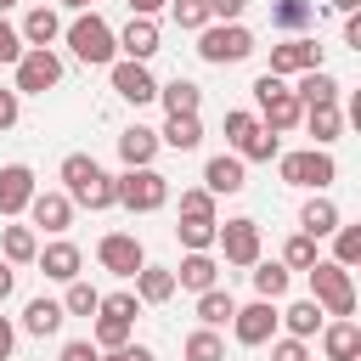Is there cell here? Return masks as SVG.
<instances>
[{
	"label": "cell",
	"instance_id": "816d5d0a",
	"mask_svg": "<svg viewBox=\"0 0 361 361\" xmlns=\"http://www.w3.org/2000/svg\"><path fill=\"white\" fill-rule=\"evenodd\" d=\"M344 45H350V51H361V17H355V11L344 17Z\"/></svg>",
	"mask_w": 361,
	"mask_h": 361
},
{
	"label": "cell",
	"instance_id": "30bf717a",
	"mask_svg": "<svg viewBox=\"0 0 361 361\" xmlns=\"http://www.w3.org/2000/svg\"><path fill=\"white\" fill-rule=\"evenodd\" d=\"M226 141H231L237 158H254V164H271V158H276V135H271L254 113H243V107L226 113Z\"/></svg>",
	"mask_w": 361,
	"mask_h": 361
},
{
	"label": "cell",
	"instance_id": "277c9868",
	"mask_svg": "<svg viewBox=\"0 0 361 361\" xmlns=\"http://www.w3.org/2000/svg\"><path fill=\"white\" fill-rule=\"evenodd\" d=\"M305 276H310V299L322 305V316H355V276H350V265L316 259Z\"/></svg>",
	"mask_w": 361,
	"mask_h": 361
},
{
	"label": "cell",
	"instance_id": "e0dca14e",
	"mask_svg": "<svg viewBox=\"0 0 361 361\" xmlns=\"http://www.w3.org/2000/svg\"><path fill=\"white\" fill-rule=\"evenodd\" d=\"M34 265H39L51 282H73V276H79V265H85V254H79V243L56 237V243H45V248L34 254Z\"/></svg>",
	"mask_w": 361,
	"mask_h": 361
},
{
	"label": "cell",
	"instance_id": "9a60e30c",
	"mask_svg": "<svg viewBox=\"0 0 361 361\" xmlns=\"http://www.w3.org/2000/svg\"><path fill=\"white\" fill-rule=\"evenodd\" d=\"M107 79H113V90H118L124 102H135V107H147V102L158 96V79L147 73V62H130V56H118V62H107Z\"/></svg>",
	"mask_w": 361,
	"mask_h": 361
},
{
	"label": "cell",
	"instance_id": "e575fe53",
	"mask_svg": "<svg viewBox=\"0 0 361 361\" xmlns=\"http://www.w3.org/2000/svg\"><path fill=\"white\" fill-rule=\"evenodd\" d=\"M152 102H164V113H197V107H203V90H197L192 79H169V85H158Z\"/></svg>",
	"mask_w": 361,
	"mask_h": 361
},
{
	"label": "cell",
	"instance_id": "8fae6325",
	"mask_svg": "<svg viewBox=\"0 0 361 361\" xmlns=\"http://www.w3.org/2000/svg\"><path fill=\"white\" fill-rule=\"evenodd\" d=\"M214 248H220V259H226V265L248 271V265L259 259V226H254L248 214H237V220L214 226Z\"/></svg>",
	"mask_w": 361,
	"mask_h": 361
},
{
	"label": "cell",
	"instance_id": "5bb4252c",
	"mask_svg": "<svg viewBox=\"0 0 361 361\" xmlns=\"http://www.w3.org/2000/svg\"><path fill=\"white\" fill-rule=\"evenodd\" d=\"M305 68H322V45H316L310 34H293V39L271 45V68H265V73L288 79V73H305Z\"/></svg>",
	"mask_w": 361,
	"mask_h": 361
},
{
	"label": "cell",
	"instance_id": "f35d334b",
	"mask_svg": "<svg viewBox=\"0 0 361 361\" xmlns=\"http://www.w3.org/2000/svg\"><path fill=\"white\" fill-rule=\"evenodd\" d=\"M96 305H102V293H96L85 276H73L68 293H62V310H68V316H96Z\"/></svg>",
	"mask_w": 361,
	"mask_h": 361
},
{
	"label": "cell",
	"instance_id": "8d00e7d4",
	"mask_svg": "<svg viewBox=\"0 0 361 361\" xmlns=\"http://www.w3.org/2000/svg\"><path fill=\"white\" fill-rule=\"evenodd\" d=\"M186 361H226V338H220V327H197V333H186Z\"/></svg>",
	"mask_w": 361,
	"mask_h": 361
},
{
	"label": "cell",
	"instance_id": "7c38bea8",
	"mask_svg": "<svg viewBox=\"0 0 361 361\" xmlns=\"http://www.w3.org/2000/svg\"><path fill=\"white\" fill-rule=\"evenodd\" d=\"M276 299H254V305H237L231 310V333H237V344H248V350H259V344H271L276 338Z\"/></svg>",
	"mask_w": 361,
	"mask_h": 361
},
{
	"label": "cell",
	"instance_id": "b9f144b4",
	"mask_svg": "<svg viewBox=\"0 0 361 361\" xmlns=\"http://www.w3.org/2000/svg\"><path fill=\"white\" fill-rule=\"evenodd\" d=\"M214 226L220 220H180L175 237H180V248H214Z\"/></svg>",
	"mask_w": 361,
	"mask_h": 361
},
{
	"label": "cell",
	"instance_id": "44dd1931",
	"mask_svg": "<svg viewBox=\"0 0 361 361\" xmlns=\"http://www.w3.org/2000/svg\"><path fill=\"white\" fill-rule=\"evenodd\" d=\"M322 355L327 361H361V327L350 316H333L322 327Z\"/></svg>",
	"mask_w": 361,
	"mask_h": 361
},
{
	"label": "cell",
	"instance_id": "f5cc1de1",
	"mask_svg": "<svg viewBox=\"0 0 361 361\" xmlns=\"http://www.w3.org/2000/svg\"><path fill=\"white\" fill-rule=\"evenodd\" d=\"M11 288H17V271H11V265H6V259H0V305H6V299H11Z\"/></svg>",
	"mask_w": 361,
	"mask_h": 361
},
{
	"label": "cell",
	"instance_id": "ee69618b",
	"mask_svg": "<svg viewBox=\"0 0 361 361\" xmlns=\"http://www.w3.org/2000/svg\"><path fill=\"white\" fill-rule=\"evenodd\" d=\"M271 361H310V350H305V338H293V333H288V338H276V344H271Z\"/></svg>",
	"mask_w": 361,
	"mask_h": 361
},
{
	"label": "cell",
	"instance_id": "60d3db41",
	"mask_svg": "<svg viewBox=\"0 0 361 361\" xmlns=\"http://www.w3.org/2000/svg\"><path fill=\"white\" fill-rule=\"evenodd\" d=\"M180 220H220V214H214V192L186 186V192H180Z\"/></svg>",
	"mask_w": 361,
	"mask_h": 361
},
{
	"label": "cell",
	"instance_id": "d590c367",
	"mask_svg": "<svg viewBox=\"0 0 361 361\" xmlns=\"http://www.w3.org/2000/svg\"><path fill=\"white\" fill-rule=\"evenodd\" d=\"M231 310H237V299H231L220 282L197 293V322H203V327H226V322H231Z\"/></svg>",
	"mask_w": 361,
	"mask_h": 361
},
{
	"label": "cell",
	"instance_id": "484cf974",
	"mask_svg": "<svg viewBox=\"0 0 361 361\" xmlns=\"http://www.w3.org/2000/svg\"><path fill=\"white\" fill-rule=\"evenodd\" d=\"M118 158H124V169H141V164H152V158H158V130H147V124H130V130L118 135Z\"/></svg>",
	"mask_w": 361,
	"mask_h": 361
},
{
	"label": "cell",
	"instance_id": "4316f807",
	"mask_svg": "<svg viewBox=\"0 0 361 361\" xmlns=\"http://www.w3.org/2000/svg\"><path fill=\"white\" fill-rule=\"evenodd\" d=\"M135 299L141 305H169L175 299V271L169 265H141L135 271Z\"/></svg>",
	"mask_w": 361,
	"mask_h": 361
},
{
	"label": "cell",
	"instance_id": "d6a6232c",
	"mask_svg": "<svg viewBox=\"0 0 361 361\" xmlns=\"http://www.w3.org/2000/svg\"><path fill=\"white\" fill-rule=\"evenodd\" d=\"M310 23H316V0H271V28L305 34Z\"/></svg>",
	"mask_w": 361,
	"mask_h": 361
},
{
	"label": "cell",
	"instance_id": "11a10c76",
	"mask_svg": "<svg viewBox=\"0 0 361 361\" xmlns=\"http://www.w3.org/2000/svg\"><path fill=\"white\" fill-rule=\"evenodd\" d=\"M327 6H333V11H344V17H350V11H361V0H327Z\"/></svg>",
	"mask_w": 361,
	"mask_h": 361
},
{
	"label": "cell",
	"instance_id": "7402d4cb",
	"mask_svg": "<svg viewBox=\"0 0 361 361\" xmlns=\"http://www.w3.org/2000/svg\"><path fill=\"white\" fill-rule=\"evenodd\" d=\"M62 322H68V310H62V299H28L23 305V333H34V338H51V333H62Z\"/></svg>",
	"mask_w": 361,
	"mask_h": 361
},
{
	"label": "cell",
	"instance_id": "74e56055",
	"mask_svg": "<svg viewBox=\"0 0 361 361\" xmlns=\"http://www.w3.org/2000/svg\"><path fill=\"white\" fill-rule=\"evenodd\" d=\"M316 259H322V254H316V237H305V231H293V237L282 243V265H288V271H310Z\"/></svg>",
	"mask_w": 361,
	"mask_h": 361
},
{
	"label": "cell",
	"instance_id": "5b68a950",
	"mask_svg": "<svg viewBox=\"0 0 361 361\" xmlns=\"http://www.w3.org/2000/svg\"><path fill=\"white\" fill-rule=\"evenodd\" d=\"M197 56L214 62V68L248 62V56H254V34H248L243 23H203V28H197Z\"/></svg>",
	"mask_w": 361,
	"mask_h": 361
},
{
	"label": "cell",
	"instance_id": "9f6ffc18",
	"mask_svg": "<svg viewBox=\"0 0 361 361\" xmlns=\"http://www.w3.org/2000/svg\"><path fill=\"white\" fill-rule=\"evenodd\" d=\"M56 6H68V11H90V0H56Z\"/></svg>",
	"mask_w": 361,
	"mask_h": 361
},
{
	"label": "cell",
	"instance_id": "7bdbcfd3",
	"mask_svg": "<svg viewBox=\"0 0 361 361\" xmlns=\"http://www.w3.org/2000/svg\"><path fill=\"white\" fill-rule=\"evenodd\" d=\"M169 17H175V28H203L209 23V0H169Z\"/></svg>",
	"mask_w": 361,
	"mask_h": 361
},
{
	"label": "cell",
	"instance_id": "f546056e",
	"mask_svg": "<svg viewBox=\"0 0 361 361\" xmlns=\"http://www.w3.org/2000/svg\"><path fill=\"white\" fill-rule=\"evenodd\" d=\"M17 34H23V45H56V39H62V17H56L51 6H34Z\"/></svg>",
	"mask_w": 361,
	"mask_h": 361
},
{
	"label": "cell",
	"instance_id": "52a82bcc",
	"mask_svg": "<svg viewBox=\"0 0 361 361\" xmlns=\"http://www.w3.org/2000/svg\"><path fill=\"white\" fill-rule=\"evenodd\" d=\"M113 186H118V203H124L130 214H152V209H164V203H169V175H158L152 164L124 169Z\"/></svg>",
	"mask_w": 361,
	"mask_h": 361
},
{
	"label": "cell",
	"instance_id": "2e32d148",
	"mask_svg": "<svg viewBox=\"0 0 361 361\" xmlns=\"http://www.w3.org/2000/svg\"><path fill=\"white\" fill-rule=\"evenodd\" d=\"M28 214H34L39 231L62 237V231L73 226V197H68V192H34V197H28Z\"/></svg>",
	"mask_w": 361,
	"mask_h": 361
},
{
	"label": "cell",
	"instance_id": "681fc988",
	"mask_svg": "<svg viewBox=\"0 0 361 361\" xmlns=\"http://www.w3.org/2000/svg\"><path fill=\"white\" fill-rule=\"evenodd\" d=\"M102 361H158V355H152L147 344H118V350H107Z\"/></svg>",
	"mask_w": 361,
	"mask_h": 361
},
{
	"label": "cell",
	"instance_id": "7a4b0ae2",
	"mask_svg": "<svg viewBox=\"0 0 361 361\" xmlns=\"http://www.w3.org/2000/svg\"><path fill=\"white\" fill-rule=\"evenodd\" d=\"M62 34H68V51H73L85 68H107V62H118V39H113V28H107L96 11H73V23H68Z\"/></svg>",
	"mask_w": 361,
	"mask_h": 361
},
{
	"label": "cell",
	"instance_id": "3957f363",
	"mask_svg": "<svg viewBox=\"0 0 361 361\" xmlns=\"http://www.w3.org/2000/svg\"><path fill=\"white\" fill-rule=\"evenodd\" d=\"M254 107H259V124L271 130V135H288V130H299V96H293V85L288 79H276V73H259L254 79Z\"/></svg>",
	"mask_w": 361,
	"mask_h": 361
},
{
	"label": "cell",
	"instance_id": "ab89813d",
	"mask_svg": "<svg viewBox=\"0 0 361 361\" xmlns=\"http://www.w3.org/2000/svg\"><path fill=\"white\" fill-rule=\"evenodd\" d=\"M333 259L338 265H361V226H333Z\"/></svg>",
	"mask_w": 361,
	"mask_h": 361
},
{
	"label": "cell",
	"instance_id": "c3c4849f",
	"mask_svg": "<svg viewBox=\"0 0 361 361\" xmlns=\"http://www.w3.org/2000/svg\"><path fill=\"white\" fill-rule=\"evenodd\" d=\"M17 113H23V96H17V90H0V130H11Z\"/></svg>",
	"mask_w": 361,
	"mask_h": 361
},
{
	"label": "cell",
	"instance_id": "83f0119b",
	"mask_svg": "<svg viewBox=\"0 0 361 361\" xmlns=\"http://www.w3.org/2000/svg\"><path fill=\"white\" fill-rule=\"evenodd\" d=\"M338 79L327 73V68H305L299 73V85H293V96H299V107H316V102H338Z\"/></svg>",
	"mask_w": 361,
	"mask_h": 361
},
{
	"label": "cell",
	"instance_id": "4fadbf2b",
	"mask_svg": "<svg viewBox=\"0 0 361 361\" xmlns=\"http://www.w3.org/2000/svg\"><path fill=\"white\" fill-rule=\"evenodd\" d=\"M96 259H102V271H113V276H135V271L147 265V248H141L135 231H107V237L96 243Z\"/></svg>",
	"mask_w": 361,
	"mask_h": 361
},
{
	"label": "cell",
	"instance_id": "6da1fadb",
	"mask_svg": "<svg viewBox=\"0 0 361 361\" xmlns=\"http://www.w3.org/2000/svg\"><path fill=\"white\" fill-rule=\"evenodd\" d=\"M56 175H62V192H68L79 209H113V203H118V186H113V175H107V169H102L90 152H68Z\"/></svg>",
	"mask_w": 361,
	"mask_h": 361
},
{
	"label": "cell",
	"instance_id": "db71d44e",
	"mask_svg": "<svg viewBox=\"0 0 361 361\" xmlns=\"http://www.w3.org/2000/svg\"><path fill=\"white\" fill-rule=\"evenodd\" d=\"M158 6H164V0H130V11H135V17H152Z\"/></svg>",
	"mask_w": 361,
	"mask_h": 361
},
{
	"label": "cell",
	"instance_id": "f6af8a7d",
	"mask_svg": "<svg viewBox=\"0 0 361 361\" xmlns=\"http://www.w3.org/2000/svg\"><path fill=\"white\" fill-rule=\"evenodd\" d=\"M23 51H28V45H23V34H17V28L0 17V62H17Z\"/></svg>",
	"mask_w": 361,
	"mask_h": 361
},
{
	"label": "cell",
	"instance_id": "f907efd6",
	"mask_svg": "<svg viewBox=\"0 0 361 361\" xmlns=\"http://www.w3.org/2000/svg\"><path fill=\"white\" fill-rule=\"evenodd\" d=\"M11 350H17V327L0 316V361H11Z\"/></svg>",
	"mask_w": 361,
	"mask_h": 361
},
{
	"label": "cell",
	"instance_id": "4dcf8cb0",
	"mask_svg": "<svg viewBox=\"0 0 361 361\" xmlns=\"http://www.w3.org/2000/svg\"><path fill=\"white\" fill-rule=\"evenodd\" d=\"M248 276H254V293H259V299H282L288 282H293V271H288L282 259H254Z\"/></svg>",
	"mask_w": 361,
	"mask_h": 361
},
{
	"label": "cell",
	"instance_id": "ba28073f",
	"mask_svg": "<svg viewBox=\"0 0 361 361\" xmlns=\"http://www.w3.org/2000/svg\"><path fill=\"white\" fill-rule=\"evenodd\" d=\"M11 68H17V85H11L17 96H45V90L62 85V56H56L51 45H28Z\"/></svg>",
	"mask_w": 361,
	"mask_h": 361
},
{
	"label": "cell",
	"instance_id": "f1b7e54d",
	"mask_svg": "<svg viewBox=\"0 0 361 361\" xmlns=\"http://www.w3.org/2000/svg\"><path fill=\"white\" fill-rule=\"evenodd\" d=\"M333 226H338V203L333 197H305V209H299V231L305 237H333Z\"/></svg>",
	"mask_w": 361,
	"mask_h": 361
},
{
	"label": "cell",
	"instance_id": "bcb514c9",
	"mask_svg": "<svg viewBox=\"0 0 361 361\" xmlns=\"http://www.w3.org/2000/svg\"><path fill=\"white\" fill-rule=\"evenodd\" d=\"M56 361H102V350H96V344H90V338H68V344H62V355H56Z\"/></svg>",
	"mask_w": 361,
	"mask_h": 361
},
{
	"label": "cell",
	"instance_id": "ffe728a7",
	"mask_svg": "<svg viewBox=\"0 0 361 361\" xmlns=\"http://www.w3.org/2000/svg\"><path fill=\"white\" fill-rule=\"evenodd\" d=\"M214 282H220V259H214L209 248H186L180 271H175V288H186V293H203V288H214Z\"/></svg>",
	"mask_w": 361,
	"mask_h": 361
},
{
	"label": "cell",
	"instance_id": "6f0895ef",
	"mask_svg": "<svg viewBox=\"0 0 361 361\" xmlns=\"http://www.w3.org/2000/svg\"><path fill=\"white\" fill-rule=\"evenodd\" d=\"M11 6H17V0H0V11H11Z\"/></svg>",
	"mask_w": 361,
	"mask_h": 361
},
{
	"label": "cell",
	"instance_id": "d4e9b609",
	"mask_svg": "<svg viewBox=\"0 0 361 361\" xmlns=\"http://www.w3.org/2000/svg\"><path fill=\"white\" fill-rule=\"evenodd\" d=\"M203 141V118L197 113H169L164 130H158V147H175V152H192Z\"/></svg>",
	"mask_w": 361,
	"mask_h": 361
},
{
	"label": "cell",
	"instance_id": "603a6c76",
	"mask_svg": "<svg viewBox=\"0 0 361 361\" xmlns=\"http://www.w3.org/2000/svg\"><path fill=\"white\" fill-rule=\"evenodd\" d=\"M113 39H118V51H124L130 62H147V56L158 51V23H152V17H130L124 34H113Z\"/></svg>",
	"mask_w": 361,
	"mask_h": 361
},
{
	"label": "cell",
	"instance_id": "d6986e66",
	"mask_svg": "<svg viewBox=\"0 0 361 361\" xmlns=\"http://www.w3.org/2000/svg\"><path fill=\"white\" fill-rule=\"evenodd\" d=\"M243 186H248V175H243V158H237V152H220V158L203 164V192L231 197V192H243Z\"/></svg>",
	"mask_w": 361,
	"mask_h": 361
},
{
	"label": "cell",
	"instance_id": "8992f818",
	"mask_svg": "<svg viewBox=\"0 0 361 361\" xmlns=\"http://www.w3.org/2000/svg\"><path fill=\"white\" fill-rule=\"evenodd\" d=\"M135 316H141V299L135 293H102V305H96V350H118V344H130V333H135Z\"/></svg>",
	"mask_w": 361,
	"mask_h": 361
},
{
	"label": "cell",
	"instance_id": "ac0fdd59",
	"mask_svg": "<svg viewBox=\"0 0 361 361\" xmlns=\"http://www.w3.org/2000/svg\"><path fill=\"white\" fill-rule=\"evenodd\" d=\"M34 192H39V186H34V169H28V164H6V169H0V214H6V220L23 214Z\"/></svg>",
	"mask_w": 361,
	"mask_h": 361
},
{
	"label": "cell",
	"instance_id": "9c48e42d",
	"mask_svg": "<svg viewBox=\"0 0 361 361\" xmlns=\"http://www.w3.org/2000/svg\"><path fill=\"white\" fill-rule=\"evenodd\" d=\"M276 169H282V180H288V186H305V192H322V186H333V175H338V164H333V152H327V147L282 152V158H276Z\"/></svg>",
	"mask_w": 361,
	"mask_h": 361
},
{
	"label": "cell",
	"instance_id": "836d02e7",
	"mask_svg": "<svg viewBox=\"0 0 361 361\" xmlns=\"http://www.w3.org/2000/svg\"><path fill=\"white\" fill-rule=\"evenodd\" d=\"M0 254H6V265H34V254H39L34 226H6L0 231Z\"/></svg>",
	"mask_w": 361,
	"mask_h": 361
},
{
	"label": "cell",
	"instance_id": "1f68e13d",
	"mask_svg": "<svg viewBox=\"0 0 361 361\" xmlns=\"http://www.w3.org/2000/svg\"><path fill=\"white\" fill-rule=\"evenodd\" d=\"M276 322H282V327H288L293 338H316L327 316H322V305H316V299H299V305H288V310H276Z\"/></svg>",
	"mask_w": 361,
	"mask_h": 361
},
{
	"label": "cell",
	"instance_id": "7dc6e473",
	"mask_svg": "<svg viewBox=\"0 0 361 361\" xmlns=\"http://www.w3.org/2000/svg\"><path fill=\"white\" fill-rule=\"evenodd\" d=\"M248 0H209V23H237Z\"/></svg>",
	"mask_w": 361,
	"mask_h": 361
},
{
	"label": "cell",
	"instance_id": "cb8c5ba5",
	"mask_svg": "<svg viewBox=\"0 0 361 361\" xmlns=\"http://www.w3.org/2000/svg\"><path fill=\"white\" fill-rule=\"evenodd\" d=\"M299 124L310 130V141H316V147H333V141H338V130H344V113H338V102H316V107H305V113H299Z\"/></svg>",
	"mask_w": 361,
	"mask_h": 361
}]
</instances>
